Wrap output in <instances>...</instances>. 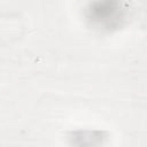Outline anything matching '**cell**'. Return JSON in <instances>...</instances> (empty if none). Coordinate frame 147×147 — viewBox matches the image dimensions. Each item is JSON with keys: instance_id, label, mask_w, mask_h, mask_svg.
I'll list each match as a JSON object with an SVG mask.
<instances>
[{"instance_id": "1", "label": "cell", "mask_w": 147, "mask_h": 147, "mask_svg": "<svg viewBox=\"0 0 147 147\" xmlns=\"http://www.w3.org/2000/svg\"><path fill=\"white\" fill-rule=\"evenodd\" d=\"M126 16L122 0H93L86 10L88 22L96 29L111 31L118 29Z\"/></svg>"}]
</instances>
